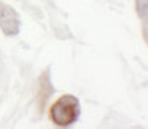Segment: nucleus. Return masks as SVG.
I'll return each instance as SVG.
<instances>
[{
	"label": "nucleus",
	"instance_id": "obj_1",
	"mask_svg": "<svg viewBox=\"0 0 148 129\" xmlns=\"http://www.w3.org/2000/svg\"><path fill=\"white\" fill-rule=\"evenodd\" d=\"M80 100L72 94H64L51 105L49 116L56 126L69 128L80 118Z\"/></svg>",
	"mask_w": 148,
	"mask_h": 129
},
{
	"label": "nucleus",
	"instance_id": "obj_2",
	"mask_svg": "<svg viewBox=\"0 0 148 129\" xmlns=\"http://www.w3.org/2000/svg\"><path fill=\"white\" fill-rule=\"evenodd\" d=\"M0 29L7 37L18 35L21 29V19L18 13L7 3H0Z\"/></svg>",
	"mask_w": 148,
	"mask_h": 129
},
{
	"label": "nucleus",
	"instance_id": "obj_3",
	"mask_svg": "<svg viewBox=\"0 0 148 129\" xmlns=\"http://www.w3.org/2000/svg\"><path fill=\"white\" fill-rule=\"evenodd\" d=\"M135 7H137V14L145 23L148 18V0H135Z\"/></svg>",
	"mask_w": 148,
	"mask_h": 129
}]
</instances>
